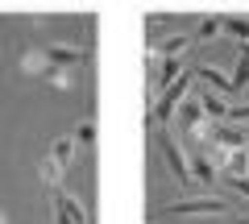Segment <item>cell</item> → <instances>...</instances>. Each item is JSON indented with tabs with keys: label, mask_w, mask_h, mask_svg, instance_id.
Returning <instances> with one entry per match:
<instances>
[{
	"label": "cell",
	"mask_w": 249,
	"mask_h": 224,
	"mask_svg": "<svg viewBox=\"0 0 249 224\" xmlns=\"http://www.w3.org/2000/svg\"><path fill=\"white\" fill-rule=\"evenodd\" d=\"M46 67H50V71H71V67H83L91 58L88 50H83V46H67V42H54V46H46Z\"/></svg>",
	"instance_id": "obj_1"
},
{
	"label": "cell",
	"mask_w": 249,
	"mask_h": 224,
	"mask_svg": "<svg viewBox=\"0 0 249 224\" xmlns=\"http://www.w3.org/2000/svg\"><path fill=\"white\" fill-rule=\"evenodd\" d=\"M50 216H54V224H88L83 204L75 195H67V191H50Z\"/></svg>",
	"instance_id": "obj_2"
},
{
	"label": "cell",
	"mask_w": 249,
	"mask_h": 224,
	"mask_svg": "<svg viewBox=\"0 0 249 224\" xmlns=\"http://www.w3.org/2000/svg\"><path fill=\"white\" fill-rule=\"evenodd\" d=\"M158 145H162V158H166V166H170V174H175L178 183H183V187H191V162L183 158V150H178V141L170 133H158Z\"/></svg>",
	"instance_id": "obj_3"
},
{
	"label": "cell",
	"mask_w": 249,
	"mask_h": 224,
	"mask_svg": "<svg viewBox=\"0 0 249 224\" xmlns=\"http://www.w3.org/2000/svg\"><path fill=\"white\" fill-rule=\"evenodd\" d=\"M187 87H191V67H187V71L178 75V79L170 83L166 91H162V100H158V121H162V125H166V121L178 112V104L187 100Z\"/></svg>",
	"instance_id": "obj_4"
},
{
	"label": "cell",
	"mask_w": 249,
	"mask_h": 224,
	"mask_svg": "<svg viewBox=\"0 0 249 224\" xmlns=\"http://www.w3.org/2000/svg\"><path fill=\"white\" fill-rule=\"evenodd\" d=\"M170 216H224V199H183V204H166Z\"/></svg>",
	"instance_id": "obj_5"
},
{
	"label": "cell",
	"mask_w": 249,
	"mask_h": 224,
	"mask_svg": "<svg viewBox=\"0 0 249 224\" xmlns=\"http://www.w3.org/2000/svg\"><path fill=\"white\" fill-rule=\"evenodd\" d=\"M212 137H216V154H237V150L249 145V133L237 129V125H229V121H220V129H216Z\"/></svg>",
	"instance_id": "obj_6"
},
{
	"label": "cell",
	"mask_w": 249,
	"mask_h": 224,
	"mask_svg": "<svg viewBox=\"0 0 249 224\" xmlns=\"http://www.w3.org/2000/svg\"><path fill=\"white\" fill-rule=\"evenodd\" d=\"M178 117H183L187 133H196V137H208V133H204V125H208V112L199 108V100H196V96H187L183 104H178Z\"/></svg>",
	"instance_id": "obj_7"
},
{
	"label": "cell",
	"mask_w": 249,
	"mask_h": 224,
	"mask_svg": "<svg viewBox=\"0 0 249 224\" xmlns=\"http://www.w3.org/2000/svg\"><path fill=\"white\" fill-rule=\"evenodd\" d=\"M191 75H199V79L208 83V87L216 91V96H232V79L224 71H216V67H208V63H199V67H191Z\"/></svg>",
	"instance_id": "obj_8"
},
{
	"label": "cell",
	"mask_w": 249,
	"mask_h": 224,
	"mask_svg": "<svg viewBox=\"0 0 249 224\" xmlns=\"http://www.w3.org/2000/svg\"><path fill=\"white\" fill-rule=\"evenodd\" d=\"M196 100H199V108H204L212 121H229V108L232 104H224V96H216V91L204 87V91H196Z\"/></svg>",
	"instance_id": "obj_9"
},
{
	"label": "cell",
	"mask_w": 249,
	"mask_h": 224,
	"mask_svg": "<svg viewBox=\"0 0 249 224\" xmlns=\"http://www.w3.org/2000/svg\"><path fill=\"white\" fill-rule=\"evenodd\" d=\"M71 158H75V137H58V141L50 145V166H58L62 174H67V166H71Z\"/></svg>",
	"instance_id": "obj_10"
},
{
	"label": "cell",
	"mask_w": 249,
	"mask_h": 224,
	"mask_svg": "<svg viewBox=\"0 0 249 224\" xmlns=\"http://www.w3.org/2000/svg\"><path fill=\"white\" fill-rule=\"evenodd\" d=\"M187 67H183V58H162V67H158V91H166L170 83L183 75Z\"/></svg>",
	"instance_id": "obj_11"
},
{
	"label": "cell",
	"mask_w": 249,
	"mask_h": 224,
	"mask_svg": "<svg viewBox=\"0 0 249 224\" xmlns=\"http://www.w3.org/2000/svg\"><path fill=\"white\" fill-rule=\"evenodd\" d=\"M229 79H232V91L249 87V46L237 54V67H232V75H229Z\"/></svg>",
	"instance_id": "obj_12"
},
{
	"label": "cell",
	"mask_w": 249,
	"mask_h": 224,
	"mask_svg": "<svg viewBox=\"0 0 249 224\" xmlns=\"http://www.w3.org/2000/svg\"><path fill=\"white\" fill-rule=\"evenodd\" d=\"M191 179L196 183H216V166H212V158H191Z\"/></svg>",
	"instance_id": "obj_13"
},
{
	"label": "cell",
	"mask_w": 249,
	"mask_h": 224,
	"mask_svg": "<svg viewBox=\"0 0 249 224\" xmlns=\"http://www.w3.org/2000/svg\"><path fill=\"white\" fill-rule=\"evenodd\" d=\"M220 29H229L232 37L249 42V17H220Z\"/></svg>",
	"instance_id": "obj_14"
},
{
	"label": "cell",
	"mask_w": 249,
	"mask_h": 224,
	"mask_svg": "<svg viewBox=\"0 0 249 224\" xmlns=\"http://www.w3.org/2000/svg\"><path fill=\"white\" fill-rule=\"evenodd\" d=\"M216 29H220V17H204V21H199V29H196V37H191V46L212 42V37H216Z\"/></svg>",
	"instance_id": "obj_15"
},
{
	"label": "cell",
	"mask_w": 249,
	"mask_h": 224,
	"mask_svg": "<svg viewBox=\"0 0 249 224\" xmlns=\"http://www.w3.org/2000/svg\"><path fill=\"white\" fill-rule=\"evenodd\" d=\"M96 141V121H79L75 125V145H91Z\"/></svg>",
	"instance_id": "obj_16"
},
{
	"label": "cell",
	"mask_w": 249,
	"mask_h": 224,
	"mask_svg": "<svg viewBox=\"0 0 249 224\" xmlns=\"http://www.w3.org/2000/svg\"><path fill=\"white\" fill-rule=\"evenodd\" d=\"M21 67H29V71L37 75V71L46 67V54H42V50H37V54H25V58H21Z\"/></svg>",
	"instance_id": "obj_17"
},
{
	"label": "cell",
	"mask_w": 249,
	"mask_h": 224,
	"mask_svg": "<svg viewBox=\"0 0 249 224\" xmlns=\"http://www.w3.org/2000/svg\"><path fill=\"white\" fill-rule=\"evenodd\" d=\"M229 121H249V104H237V108H229Z\"/></svg>",
	"instance_id": "obj_18"
},
{
	"label": "cell",
	"mask_w": 249,
	"mask_h": 224,
	"mask_svg": "<svg viewBox=\"0 0 249 224\" xmlns=\"http://www.w3.org/2000/svg\"><path fill=\"white\" fill-rule=\"evenodd\" d=\"M232 187H237V191H241V195H245V199H249V179H245V174H241V179H232Z\"/></svg>",
	"instance_id": "obj_19"
},
{
	"label": "cell",
	"mask_w": 249,
	"mask_h": 224,
	"mask_svg": "<svg viewBox=\"0 0 249 224\" xmlns=\"http://www.w3.org/2000/svg\"><path fill=\"white\" fill-rule=\"evenodd\" d=\"M245 158H249V145H245Z\"/></svg>",
	"instance_id": "obj_20"
},
{
	"label": "cell",
	"mask_w": 249,
	"mask_h": 224,
	"mask_svg": "<svg viewBox=\"0 0 249 224\" xmlns=\"http://www.w3.org/2000/svg\"><path fill=\"white\" fill-rule=\"evenodd\" d=\"M237 224H249V220H237Z\"/></svg>",
	"instance_id": "obj_21"
}]
</instances>
